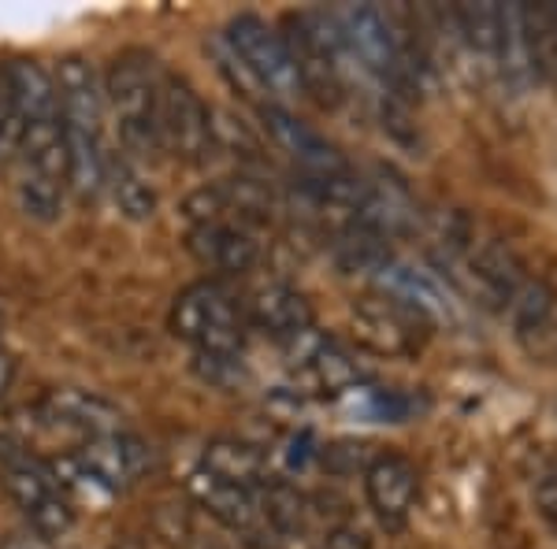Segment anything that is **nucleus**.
Masks as SVG:
<instances>
[{"label": "nucleus", "mask_w": 557, "mask_h": 549, "mask_svg": "<svg viewBox=\"0 0 557 549\" xmlns=\"http://www.w3.org/2000/svg\"><path fill=\"white\" fill-rule=\"evenodd\" d=\"M60 97V127L67 152V190L78 201H97L104 194V83L83 57H67L52 71Z\"/></svg>", "instance_id": "f257e3e1"}, {"label": "nucleus", "mask_w": 557, "mask_h": 549, "mask_svg": "<svg viewBox=\"0 0 557 549\" xmlns=\"http://www.w3.org/2000/svg\"><path fill=\"white\" fill-rule=\"evenodd\" d=\"M160 78L164 67L141 49L120 52L101 78L120 146L134 164L160 152Z\"/></svg>", "instance_id": "f03ea898"}, {"label": "nucleus", "mask_w": 557, "mask_h": 549, "mask_svg": "<svg viewBox=\"0 0 557 549\" xmlns=\"http://www.w3.org/2000/svg\"><path fill=\"white\" fill-rule=\"evenodd\" d=\"M172 335L197 349V357H238L246 341L242 301L220 278L190 283L172 304Z\"/></svg>", "instance_id": "7ed1b4c3"}, {"label": "nucleus", "mask_w": 557, "mask_h": 549, "mask_svg": "<svg viewBox=\"0 0 557 549\" xmlns=\"http://www.w3.org/2000/svg\"><path fill=\"white\" fill-rule=\"evenodd\" d=\"M0 475H4V486L15 498V506L30 520L34 535L45 538V542L67 535L71 524H75V509H71L67 494L60 490L49 464L20 446L0 442Z\"/></svg>", "instance_id": "20e7f679"}, {"label": "nucleus", "mask_w": 557, "mask_h": 549, "mask_svg": "<svg viewBox=\"0 0 557 549\" xmlns=\"http://www.w3.org/2000/svg\"><path fill=\"white\" fill-rule=\"evenodd\" d=\"M283 38L290 45V57H294V67H298L305 93L320 97L323 104L338 101L349 57L343 49V38H338L335 15H327V12L290 15Z\"/></svg>", "instance_id": "39448f33"}, {"label": "nucleus", "mask_w": 557, "mask_h": 549, "mask_svg": "<svg viewBox=\"0 0 557 549\" xmlns=\"http://www.w3.org/2000/svg\"><path fill=\"white\" fill-rule=\"evenodd\" d=\"M227 45H231V57L249 71V78L268 97L286 101L294 93H305L298 67H294L290 57V45H286V38L272 23L260 20V15H235L227 23Z\"/></svg>", "instance_id": "423d86ee"}, {"label": "nucleus", "mask_w": 557, "mask_h": 549, "mask_svg": "<svg viewBox=\"0 0 557 549\" xmlns=\"http://www.w3.org/2000/svg\"><path fill=\"white\" fill-rule=\"evenodd\" d=\"M212 149V115L186 78L164 71L160 78V152L175 160H201Z\"/></svg>", "instance_id": "0eeeda50"}, {"label": "nucleus", "mask_w": 557, "mask_h": 549, "mask_svg": "<svg viewBox=\"0 0 557 549\" xmlns=\"http://www.w3.org/2000/svg\"><path fill=\"white\" fill-rule=\"evenodd\" d=\"M260 123H264L268 138L275 141V149L290 160L301 178H338L354 171L349 160L320 130H312L309 123L298 120L290 108H283L278 101L260 104Z\"/></svg>", "instance_id": "6e6552de"}, {"label": "nucleus", "mask_w": 557, "mask_h": 549, "mask_svg": "<svg viewBox=\"0 0 557 549\" xmlns=\"http://www.w3.org/2000/svg\"><path fill=\"white\" fill-rule=\"evenodd\" d=\"M146 464H149V449L134 435H127V431L104 435V438H89V442L78 446L75 457L64 461V467H71L75 479H83L89 490H101V494L127 490V486L146 472ZM75 479L60 483V490Z\"/></svg>", "instance_id": "1a4fd4ad"}, {"label": "nucleus", "mask_w": 557, "mask_h": 549, "mask_svg": "<svg viewBox=\"0 0 557 549\" xmlns=\"http://www.w3.org/2000/svg\"><path fill=\"white\" fill-rule=\"evenodd\" d=\"M190 490L197 498V506L209 512L212 520H220L227 531L246 538L253 549H275L278 546V535L268 524L264 509H260V498L257 490H246V486H235V483H223L209 475L205 467H197L194 479H190Z\"/></svg>", "instance_id": "9d476101"}, {"label": "nucleus", "mask_w": 557, "mask_h": 549, "mask_svg": "<svg viewBox=\"0 0 557 549\" xmlns=\"http://www.w3.org/2000/svg\"><path fill=\"white\" fill-rule=\"evenodd\" d=\"M186 249L201 267L215 275H246L260 264V241L238 215H209L194 220L186 230Z\"/></svg>", "instance_id": "9b49d317"}, {"label": "nucleus", "mask_w": 557, "mask_h": 549, "mask_svg": "<svg viewBox=\"0 0 557 549\" xmlns=\"http://www.w3.org/2000/svg\"><path fill=\"white\" fill-rule=\"evenodd\" d=\"M424 327L428 320L417 316L406 304L391 301V297H368L354 309V335L364 349L380 357H401L420 349L424 341Z\"/></svg>", "instance_id": "f8f14e48"}, {"label": "nucleus", "mask_w": 557, "mask_h": 549, "mask_svg": "<svg viewBox=\"0 0 557 549\" xmlns=\"http://www.w3.org/2000/svg\"><path fill=\"white\" fill-rule=\"evenodd\" d=\"M246 312V327L260 330V335L275 341H294L312 330V304L298 286L290 283H260L242 301Z\"/></svg>", "instance_id": "ddd939ff"}, {"label": "nucleus", "mask_w": 557, "mask_h": 549, "mask_svg": "<svg viewBox=\"0 0 557 549\" xmlns=\"http://www.w3.org/2000/svg\"><path fill=\"white\" fill-rule=\"evenodd\" d=\"M420 494V472L417 464L401 453H380L364 467V498L383 524L398 527L409 520Z\"/></svg>", "instance_id": "4468645a"}, {"label": "nucleus", "mask_w": 557, "mask_h": 549, "mask_svg": "<svg viewBox=\"0 0 557 549\" xmlns=\"http://www.w3.org/2000/svg\"><path fill=\"white\" fill-rule=\"evenodd\" d=\"M41 420L57 431H75L89 438L120 435L123 412L112 401L94 390H78V386H64V390H49L41 401Z\"/></svg>", "instance_id": "2eb2a0df"}, {"label": "nucleus", "mask_w": 557, "mask_h": 549, "mask_svg": "<svg viewBox=\"0 0 557 549\" xmlns=\"http://www.w3.org/2000/svg\"><path fill=\"white\" fill-rule=\"evenodd\" d=\"M201 467L209 475H215V479L246 486V490H260V486H268L275 479V475L268 472L264 453L249 442H238V438H215V442L205 446Z\"/></svg>", "instance_id": "dca6fc26"}, {"label": "nucleus", "mask_w": 557, "mask_h": 549, "mask_svg": "<svg viewBox=\"0 0 557 549\" xmlns=\"http://www.w3.org/2000/svg\"><path fill=\"white\" fill-rule=\"evenodd\" d=\"M104 190L112 194V201L120 204V212L127 215V220H149V215L157 212V194H152V186L146 183L138 164L120 149H108Z\"/></svg>", "instance_id": "f3484780"}, {"label": "nucleus", "mask_w": 557, "mask_h": 549, "mask_svg": "<svg viewBox=\"0 0 557 549\" xmlns=\"http://www.w3.org/2000/svg\"><path fill=\"white\" fill-rule=\"evenodd\" d=\"M257 498H260V509H264L268 524H272L278 538L305 535V527H309V498H305V494L294 490L290 483L272 479L268 486H260Z\"/></svg>", "instance_id": "a211bd4d"}, {"label": "nucleus", "mask_w": 557, "mask_h": 549, "mask_svg": "<svg viewBox=\"0 0 557 549\" xmlns=\"http://www.w3.org/2000/svg\"><path fill=\"white\" fill-rule=\"evenodd\" d=\"M454 23L465 34L472 52L494 60V49H498V4H461L454 12Z\"/></svg>", "instance_id": "6ab92c4d"}, {"label": "nucleus", "mask_w": 557, "mask_h": 549, "mask_svg": "<svg viewBox=\"0 0 557 549\" xmlns=\"http://www.w3.org/2000/svg\"><path fill=\"white\" fill-rule=\"evenodd\" d=\"M20 141H23V112L15 104V93L8 86V75L0 67V164L20 157Z\"/></svg>", "instance_id": "aec40b11"}, {"label": "nucleus", "mask_w": 557, "mask_h": 549, "mask_svg": "<svg viewBox=\"0 0 557 549\" xmlns=\"http://www.w3.org/2000/svg\"><path fill=\"white\" fill-rule=\"evenodd\" d=\"M320 549H372V538H368V531H361L357 524H335V527L323 531Z\"/></svg>", "instance_id": "412c9836"}, {"label": "nucleus", "mask_w": 557, "mask_h": 549, "mask_svg": "<svg viewBox=\"0 0 557 549\" xmlns=\"http://www.w3.org/2000/svg\"><path fill=\"white\" fill-rule=\"evenodd\" d=\"M12 379H15V357L8 353L4 346H0V398L12 390Z\"/></svg>", "instance_id": "4be33fe9"}, {"label": "nucleus", "mask_w": 557, "mask_h": 549, "mask_svg": "<svg viewBox=\"0 0 557 549\" xmlns=\"http://www.w3.org/2000/svg\"><path fill=\"white\" fill-rule=\"evenodd\" d=\"M0 549H41V546H38V538H30V535H12Z\"/></svg>", "instance_id": "5701e85b"}, {"label": "nucleus", "mask_w": 557, "mask_h": 549, "mask_svg": "<svg viewBox=\"0 0 557 549\" xmlns=\"http://www.w3.org/2000/svg\"><path fill=\"white\" fill-rule=\"evenodd\" d=\"M543 509H546V516L557 524V486H554V494L550 490H543Z\"/></svg>", "instance_id": "b1692460"}, {"label": "nucleus", "mask_w": 557, "mask_h": 549, "mask_svg": "<svg viewBox=\"0 0 557 549\" xmlns=\"http://www.w3.org/2000/svg\"><path fill=\"white\" fill-rule=\"evenodd\" d=\"M554 75H557V15H554Z\"/></svg>", "instance_id": "393cba45"}, {"label": "nucleus", "mask_w": 557, "mask_h": 549, "mask_svg": "<svg viewBox=\"0 0 557 549\" xmlns=\"http://www.w3.org/2000/svg\"><path fill=\"white\" fill-rule=\"evenodd\" d=\"M115 549H141L138 542H123V546H115Z\"/></svg>", "instance_id": "a878e982"}]
</instances>
